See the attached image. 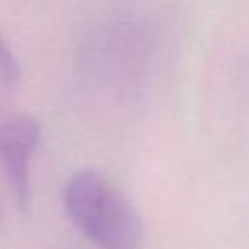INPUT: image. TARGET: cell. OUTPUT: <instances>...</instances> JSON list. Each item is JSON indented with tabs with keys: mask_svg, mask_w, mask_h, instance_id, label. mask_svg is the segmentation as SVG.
<instances>
[{
	"mask_svg": "<svg viewBox=\"0 0 249 249\" xmlns=\"http://www.w3.org/2000/svg\"><path fill=\"white\" fill-rule=\"evenodd\" d=\"M66 216L97 249H140L146 226L136 206L103 173L80 169L62 189Z\"/></svg>",
	"mask_w": 249,
	"mask_h": 249,
	"instance_id": "obj_1",
	"label": "cell"
},
{
	"mask_svg": "<svg viewBox=\"0 0 249 249\" xmlns=\"http://www.w3.org/2000/svg\"><path fill=\"white\" fill-rule=\"evenodd\" d=\"M39 138L41 126L31 115H0V169L23 210L31 200V163Z\"/></svg>",
	"mask_w": 249,
	"mask_h": 249,
	"instance_id": "obj_2",
	"label": "cell"
},
{
	"mask_svg": "<svg viewBox=\"0 0 249 249\" xmlns=\"http://www.w3.org/2000/svg\"><path fill=\"white\" fill-rule=\"evenodd\" d=\"M19 78H21V70H19L18 58L14 56L6 39L0 35V93L12 91L14 88H18Z\"/></svg>",
	"mask_w": 249,
	"mask_h": 249,
	"instance_id": "obj_3",
	"label": "cell"
},
{
	"mask_svg": "<svg viewBox=\"0 0 249 249\" xmlns=\"http://www.w3.org/2000/svg\"><path fill=\"white\" fill-rule=\"evenodd\" d=\"M0 222H2V210H0Z\"/></svg>",
	"mask_w": 249,
	"mask_h": 249,
	"instance_id": "obj_4",
	"label": "cell"
}]
</instances>
